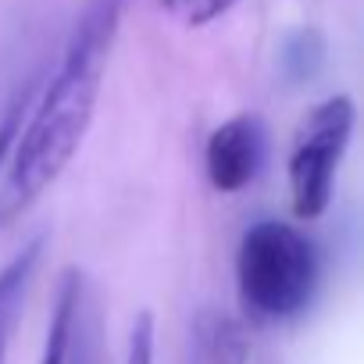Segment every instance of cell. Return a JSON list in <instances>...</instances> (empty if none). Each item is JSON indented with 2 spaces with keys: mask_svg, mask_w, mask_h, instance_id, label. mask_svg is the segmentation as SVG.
<instances>
[{
  "mask_svg": "<svg viewBox=\"0 0 364 364\" xmlns=\"http://www.w3.org/2000/svg\"><path fill=\"white\" fill-rule=\"evenodd\" d=\"M122 11L125 0H86L61 50L58 72L50 75L33 111L26 107L29 118H22V129L0 168L4 171L0 229L18 222L79 154L97 114L107 61L122 29Z\"/></svg>",
  "mask_w": 364,
  "mask_h": 364,
  "instance_id": "1",
  "label": "cell"
},
{
  "mask_svg": "<svg viewBox=\"0 0 364 364\" xmlns=\"http://www.w3.org/2000/svg\"><path fill=\"white\" fill-rule=\"evenodd\" d=\"M318 286V250L289 222H254L236 250V293L247 318L275 325L296 318Z\"/></svg>",
  "mask_w": 364,
  "mask_h": 364,
  "instance_id": "2",
  "label": "cell"
},
{
  "mask_svg": "<svg viewBox=\"0 0 364 364\" xmlns=\"http://www.w3.org/2000/svg\"><path fill=\"white\" fill-rule=\"evenodd\" d=\"M353 122H357V111L346 93L325 97L300 118L289 143V161H286L289 204L300 222H314L325 215L339 161L353 136Z\"/></svg>",
  "mask_w": 364,
  "mask_h": 364,
  "instance_id": "3",
  "label": "cell"
},
{
  "mask_svg": "<svg viewBox=\"0 0 364 364\" xmlns=\"http://www.w3.org/2000/svg\"><path fill=\"white\" fill-rule=\"evenodd\" d=\"M268 157V129L257 114H236L222 122L204 146L208 182L218 193H240L261 175Z\"/></svg>",
  "mask_w": 364,
  "mask_h": 364,
  "instance_id": "4",
  "label": "cell"
},
{
  "mask_svg": "<svg viewBox=\"0 0 364 364\" xmlns=\"http://www.w3.org/2000/svg\"><path fill=\"white\" fill-rule=\"evenodd\" d=\"M43 243H47L43 236L29 240L0 268V364H8V350H11V339H15L22 307H26V293H29V282L36 275L40 257H43Z\"/></svg>",
  "mask_w": 364,
  "mask_h": 364,
  "instance_id": "5",
  "label": "cell"
},
{
  "mask_svg": "<svg viewBox=\"0 0 364 364\" xmlns=\"http://www.w3.org/2000/svg\"><path fill=\"white\" fill-rule=\"evenodd\" d=\"M82 296H86V279L79 268H68L58 279V293H54V311H50V325H47V339H43V353L40 364H65L79 311H82Z\"/></svg>",
  "mask_w": 364,
  "mask_h": 364,
  "instance_id": "6",
  "label": "cell"
},
{
  "mask_svg": "<svg viewBox=\"0 0 364 364\" xmlns=\"http://www.w3.org/2000/svg\"><path fill=\"white\" fill-rule=\"evenodd\" d=\"M100 360H104V350H100V311H97V304L86 293L79 321H75V332H72V343H68V353H65V364H100Z\"/></svg>",
  "mask_w": 364,
  "mask_h": 364,
  "instance_id": "7",
  "label": "cell"
},
{
  "mask_svg": "<svg viewBox=\"0 0 364 364\" xmlns=\"http://www.w3.org/2000/svg\"><path fill=\"white\" fill-rule=\"evenodd\" d=\"M204 357L211 364H247V336L240 321L215 318L211 328L204 332Z\"/></svg>",
  "mask_w": 364,
  "mask_h": 364,
  "instance_id": "8",
  "label": "cell"
},
{
  "mask_svg": "<svg viewBox=\"0 0 364 364\" xmlns=\"http://www.w3.org/2000/svg\"><path fill=\"white\" fill-rule=\"evenodd\" d=\"M240 0H161L164 15H171L178 26H190V29H204L218 18H225Z\"/></svg>",
  "mask_w": 364,
  "mask_h": 364,
  "instance_id": "9",
  "label": "cell"
},
{
  "mask_svg": "<svg viewBox=\"0 0 364 364\" xmlns=\"http://www.w3.org/2000/svg\"><path fill=\"white\" fill-rule=\"evenodd\" d=\"M125 364H154V314L150 311H139L129 328Z\"/></svg>",
  "mask_w": 364,
  "mask_h": 364,
  "instance_id": "10",
  "label": "cell"
},
{
  "mask_svg": "<svg viewBox=\"0 0 364 364\" xmlns=\"http://www.w3.org/2000/svg\"><path fill=\"white\" fill-rule=\"evenodd\" d=\"M26 107H29V90H26V93H18V97L8 104L4 118H0V168H4V157H8V150H11V143H15L18 129H22Z\"/></svg>",
  "mask_w": 364,
  "mask_h": 364,
  "instance_id": "11",
  "label": "cell"
}]
</instances>
